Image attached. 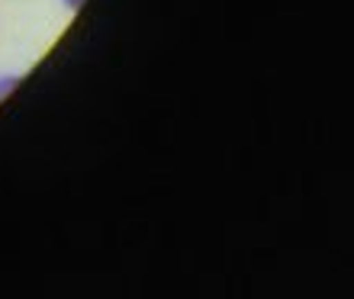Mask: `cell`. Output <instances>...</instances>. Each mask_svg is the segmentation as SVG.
Segmentation results:
<instances>
[{"mask_svg": "<svg viewBox=\"0 0 354 299\" xmlns=\"http://www.w3.org/2000/svg\"><path fill=\"white\" fill-rule=\"evenodd\" d=\"M65 3H68V7H77V3H81V0H65Z\"/></svg>", "mask_w": 354, "mask_h": 299, "instance_id": "cell-1", "label": "cell"}]
</instances>
